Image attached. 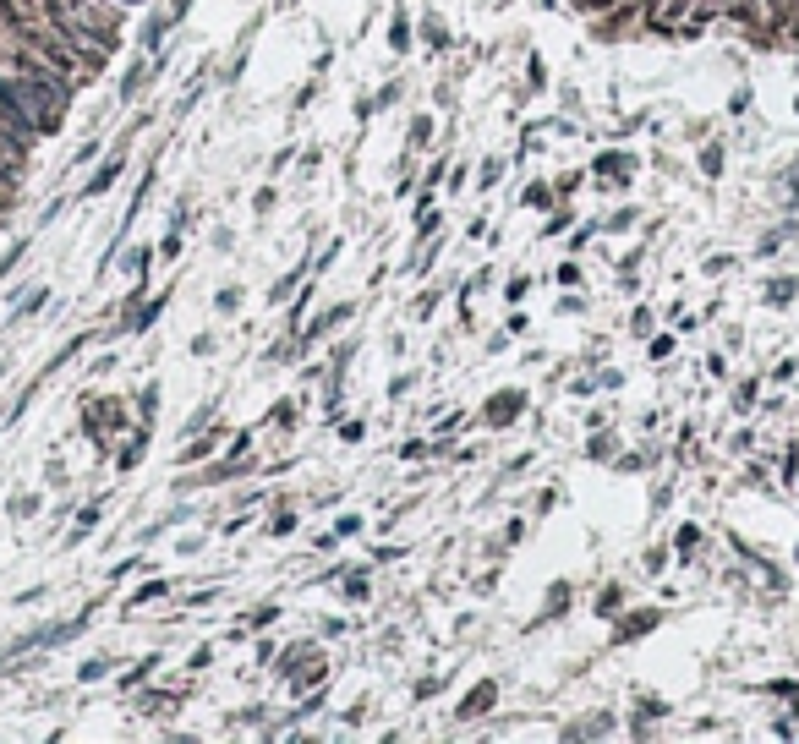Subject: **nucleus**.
<instances>
[{
    "label": "nucleus",
    "instance_id": "3",
    "mask_svg": "<svg viewBox=\"0 0 799 744\" xmlns=\"http://www.w3.org/2000/svg\"><path fill=\"white\" fill-rule=\"evenodd\" d=\"M115 176H121V159H110V165H104V170H99L94 181H88V197H99V192H104V186H110Z\"/></svg>",
    "mask_w": 799,
    "mask_h": 744
},
{
    "label": "nucleus",
    "instance_id": "1",
    "mask_svg": "<svg viewBox=\"0 0 799 744\" xmlns=\"http://www.w3.org/2000/svg\"><path fill=\"white\" fill-rule=\"evenodd\" d=\"M17 33L28 39V50H39V55H44V66H50V72L72 77L77 66H83V61H77V50H72V44H66L55 28H39V22H17Z\"/></svg>",
    "mask_w": 799,
    "mask_h": 744
},
{
    "label": "nucleus",
    "instance_id": "2",
    "mask_svg": "<svg viewBox=\"0 0 799 744\" xmlns=\"http://www.w3.org/2000/svg\"><path fill=\"white\" fill-rule=\"evenodd\" d=\"M0 132H11V137H22V143H33V137H39V126H33L28 115H22L17 104H11L6 93H0Z\"/></svg>",
    "mask_w": 799,
    "mask_h": 744
},
{
    "label": "nucleus",
    "instance_id": "4",
    "mask_svg": "<svg viewBox=\"0 0 799 744\" xmlns=\"http://www.w3.org/2000/svg\"><path fill=\"white\" fill-rule=\"evenodd\" d=\"M789 28L799 33V0H789Z\"/></svg>",
    "mask_w": 799,
    "mask_h": 744
}]
</instances>
